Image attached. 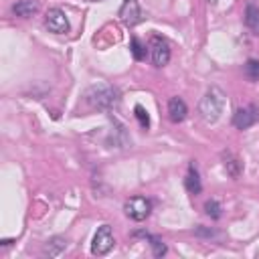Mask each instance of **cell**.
Segmentation results:
<instances>
[{
  "instance_id": "obj_5",
  "label": "cell",
  "mask_w": 259,
  "mask_h": 259,
  "mask_svg": "<svg viewBox=\"0 0 259 259\" xmlns=\"http://www.w3.org/2000/svg\"><path fill=\"white\" fill-rule=\"evenodd\" d=\"M115 239H113V233H111V227L109 225H101L97 229V233L93 235V243H91V253L93 255H105L111 247H113Z\"/></svg>"
},
{
  "instance_id": "obj_3",
  "label": "cell",
  "mask_w": 259,
  "mask_h": 259,
  "mask_svg": "<svg viewBox=\"0 0 259 259\" xmlns=\"http://www.w3.org/2000/svg\"><path fill=\"white\" fill-rule=\"evenodd\" d=\"M123 210H125V214H127L132 221H144V219H148L150 212H152V202H150L146 196H132V198L125 200Z\"/></svg>"
},
{
  "instance_id": "obj_8",
  "label": "cell",
  "mask_w": 259,
  "mask_h": 259,
  "mask_svg": "<svg viewBox=\"0 0 259 259\" xmlns=\"http://www.w3.org/2000/svg\"><path fill=\"white\" fill-rule=\"evenodd\" d=\"M259 121V109L255 105H249V107H241L235 111L233 115V125L239 127V130H247L251 127L253 123Z\"/></svg>"
},
{
  "instance_id": "obj_9",
  "label": "cell",
  "mask_w": 259,
  "mask_h": 259,
  "mask_svg": "<svg viewBox=\"0 0 259 259\" xmlns=\"http://www.w3.org/2000/svg\"><path fill=\"white\" fill-rule=\"evenodd\" d=\"M186 113H188V107H186L184 99H180V97H172V99L168 101V117H170L172 123H180V121H184Z\"/></svg>"
},
{
  "instance_id": "obj_12",
  "label": "cell",
  "mask_w": 259,
  "mask_h": 259,
  "mask_svg": "<svg viewBox=\"0 0 259 259\" xmlns=\"http://www.w3.org/2000/svg\"><path fill=\"white\" fill-rule=\"evenodd\" d=\"M245 24L249 26L253 34H259V6L249 4L245 8Z\"/></svg>"
},
{
  "instance_id": "obj_2",
  "label": "cell",
  "mask_w": 259,
  "mask_h": 259,
  "mask_svg": "<svg viewBox=\"0 0 259 259\" xmlns=\"http://www.w3.org/2000/svg\"><path fill=\"white\" fill-rule=\"evenodd\" d=\"M223 107H225V93L219 87H210L198 103V111L206 123H214L221 117Z\"/></svg>"
},
{
  "instance_id": "obj_10",
  "label": "cell",
  "mask_w": 259,
  "mask_h": 259,
  "mask_svg": "<svg viewBox=\"0 0 259 259\" xmlns=\"http://www.w3.org/2000/svg\"><path fill=\"white\" fill-rule=\"evenodd\" d=\"M184 186L190 194H198L202 190V182H200V176H198V170L194 164H188V172H186V178H184Z\"/></svg>"
},
{
  "instance_id": "obj_21",
  "label": "cell",
  "mask_w": 259,
  "mask_h": 259,
  "mask_svg": "<svg viewBox=\"0 0 259 259\" xmlns=\"http://www.w3.org/2000/svg\"><path fill=\"white\" fill-rule=\"evenodd\" d=\"M208 2H210V4H214V2H217V0H208Z\"/></svg>"
},
{
  "instance_id": "obj_18",
  "label": "cell",
  "mask_w": 259,
  "mask_h": 259,
  "mask_svg": "<svg viewBox=\"0 0 259 259\" xmlns=\"http://www.w3.org/2000/svg\"><path fill=\"white\" fill-rule=\"evenodd\" d=\"M134 115H136V119L140 121L142 130H148V127H150V115H148V111L144 109V105H136V107H134Z\"/></svg>"
},
{
  "instance_id": "obj_14",
  "label": "cell",
  "mask_w": 259,
  "mask_h": 259,
  "mask_svg": "<svg viewBox=\"0 0 259 259\" xmlns=\"http://www.w3.org/2000/svg\"><path fill=\"white\" fill-rule=\"evenodd\" d=\"M223 160H225L227 174L233 176V178H239V174H241V170H243V164L239 162V158H235L231 152H225V154H223Z\"/></svg>"
},
{
  "instance_id": "obj_6",
  "label": "cell",
  "mask_w": 259,
  "mask_h": 259,
  "mask_svg": "<svg viewBox=\"0 0 259 259\" xmlns=\"http://www.w3.org/2000/svg\"><path fill=\"white\" fill-rule=\"evenodd\" d=\"M45 26L55 34L69 32V18L61 8H49L45 14Z\"/></svg>"
},
{
  "instance_id": "obj_7",
  "label": "cell",
  "mask_w": 259,
  "mask_h": 259,
  "mask_svg": "<svg viewBox=\"0 0 259 259\" xmlns=\"http://www.w3.org/2000/svg\"><path fill=\"white\" fill-rule=\"evenodd\" d=\"M119 20L125 24V26H136L138 22H142V10H140V4L138 0H123L119 12H117Z\"/></svg>"
},
{
  "instance_id": "obj_11",
  "label": "cell",
  "mask_w": 259,
  "mask_h": 259,
  "mask_svg": "<svg viewBox=\"0 0 259 259\" xmlns=\"http://www.w3.org/2000/svg\"><path fill=\"white\" fill-rule=\"evenodd\" d=\"M36 10H38V2H36V0H16V2L12 4V12H14L16 16H20V18H28V16H32Z\"/></svg>"
},
{
  "instance_id": "obj_1",
  "label": "cell",
  "mask_w": 259,
  "mask_h": 259,
  "mask_svg": "<svg viewBox=\"0 0 259 259\" xmlns=\"http://www.w3.org/2000/svg\"><path fill=\"white\" fill-rule=\"evenodd\" d=\"M85 99H87L89 105L107 111V109H113L119 103V91H117V87H113L109 83H97V85H91L87 89Z\"/></svg>"
},
{
  "instance_id": "obj_15",
  "label": "cell",
  "mask_w": 259,
  "mask_h": 259,
  "mask_svg": "<svg viewBox=\"0 0 259 259\" xmlns=\"http://www.w3.org/2000/svg\"><path fill=\"white\" fill-rule=\"evenodd\" d=\"M65 247H67V241H65L63 237H53V239L47 241V245H45V255H49V257H59V255L65 251Z\"/></svg>"
},
{
  "instance_id": "obj_16",
  "label": "cell",
  "mask_w": 259,
  "mask_h": 259,
  "mask_svg": "<svg viewBox=\"0 0 259 259\" xmlns=\"http://www.w3.org/2000/svg\"><path fill=\"white\" fill-rule=\"evenodd\" d=\"M245 77L249 79V81H257L259 79V61H255V59H249L247 63H245Z\"/></svg>"
},
{
  "instance_id": "obj_17",
  "label": "cell",
  "mask_w": 259,
  "mask_h": 259,
  "mask_svg": "<svg viewBox=\"0 0 259 259\" xmlns=\"http://www.w3.org/2000/svg\"><path fill=\"white\" fill-rule=\"evenodd\" d=\"M221 210H223V208H221V202H219V200L212 198V200H206V202H204V212H206L210 219H214V221L221 219V214H223Z\"/></svg>"
},
{
  "instance_id": "obj_4",
  "label": "cell",
  "mask_w": 259,
  "mask_h": 259,
  "mask_svg": "<svg viewBox=\"0 0 259 259\" xmlns=\"http://www.w3.org/2000/svg\"><path fill=\"white\" fill-rule=\"evenodd\" d=\"M150 57H152L154 67H164L170 61V47L166 38H162L160 34H154L150 38Z\"/></svg>"
},
{
  "instance_id": "obj_19",
  "label": "cell",
  "mask_w": 259,
  "mask_h": 259,
  "mask_svg": "<svg viewBox=\"0 0 259 259\" xmlns=\"http://www.w3.org/2000/svg\"><path fill=\"white\" fill-rule=\"evenodd\" d=\"M132 55H134V59H136V61L146 59V47H144L136 36L132 38Z\"/></svg>"
},
{
  "instance_id": "obj_20",
  "label": "cell",
  "mask_w": 259,
  "mask_h": 259,
  "mask_svg": "<svg viewBox=\"0 0 259 259\" xmlns=\"http://www.w3.org/2000/svg\"><path fill=\"white\" fill-rule=\"evenodd\" d=\"M196 235H206V237H210V235H214V231H206V229L198 227V229H196Z\"/></svg>"
},
{
  "instance_id": "obj_13",
  "label": "cell",
  "mask_w": 259,
  "mask_h": 259,
  "mask_svg": "<svg viewBox=\"0 0 259 259\" xmlns=\"http://www.w3.org/2000/svg\"><path fill=\"white\" fill-rule=\"evenodd\" d=\"M134 235H136V237H144L146 241H150L154 257H162V255H166V245L162 243V239H158V237H154V235H150V233H144V231H138V233H134Z\"/></svg>"
}]
</instances>
